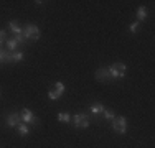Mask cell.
Masks as SVG:
<instances>
[{
    "instance_id": "cell-13",
    "label": "cell",
    "mask_w": 155,
    "mask_h": 148,
    "mask_svg": "<svg viewBox=\"0 0 155 148\" xmlns=\"http://www.w3.org/2000/svg\"><path fill=\"white\" fill-rule=\"evenodd\" d=\"M5 43H7V48H8V51H15V50H17V46L20 44V43H18L15 38H10V40H7Z\"/></svg>"
},
{
    "instance_id": "cell-6",
    "label": "cell",
    "mask_w": 155,
    "mask_h": 148,
    "mask_svg": "<svg viewBox=\"0 0 155 148\" xmlns=\"http://www.w3.org/2000/svg\"><path fill=\"white\" fill-rule=\"evenodd\" d=\"M20 118H21V122L23 124H27V125H38V118H36L35 115H33V112L30 109H21V112H20Z\"/></svg>"
},
{
    "instance_id": "cell-2",
    "label": "cell",
    "mask_w": 155,
    "mask_h": 148,
    "mask_svg": "<svg viewBox=\"0 0 155 148\" xmlns=\"http://www.w3.org/2000/svg\"><path fill=\"white\" fill-rule=\"evenodd\" d=\"M23 36L25 40H31V41H38L40 36H41V31L36 27L35 23H27L23 27Z\"/></svg>"
},
{
    "instance_id": "cell-10",
    "label": "cell",
    "mask_w": 155,
    "mask_h": 148,
    "mask_svg": "<svg viewBox=\"0 0 155 148\" xmlns=\"http://www.w3.org/2000/svg\"><path fill=\"white\" fill-rule=\"evenodd\" d=\"M106 107L102 105L101 102H96V104H91V107H89V112L93 114V115H101L102 114V110H104Z\"/></svg>"
},
{
    "instance_id": "cell-9",
    "label": "cell",
    "mask_w": 155,
    "mask_h": 148,
    "mask_svg": "<svg viewBox=\"0 0 155 148\" xmlns=\"http://www.w3.org/2000/svg\"><path fill=\"white\" fill-rule=\"evenodd\" d=\"M94 77L99 81V82H110V76L107 72V68H99L97 71H96Z\"/></svg>"
},
{
    "instance_id": "cell-5",
    "label": "cell",
    "mask_w": 155,
    "mask_h": 148,
    "mask_svg": "<svg viewBox=\"0 0 155 148\" xmlns=\"http://www.w3.org/2000/svg\"><path fill=\"white\" fill-rule=\"evenodd\" d=\"M73 125L74 128H87L89 127V115L87 114H74L73 115Z\"/></svg>"
},
{
    "instance_id": "cell-14",
    "label": "cell",
    "mask_w": 155,
    "mask_h": 148,
    "mask_svg": "<svg viewBox=\"0 0 155 148\" xmlns=\"http://www.w3.org/2000/svg\"><path fill=\"white\" fill-rule=\"evenodd\" d=\"M102 117L106 118V120H114V117H116V114L112 112V110H109V109H104L102 110V114H101Z\"/></svg>"
},
{
    "instance_id": "cell-12",
    "label": "cell",
    "mask_w": 155,
    "mask_h": 148,
    "mask_svg": "<svg viewBox=\"0 0 155 148\" xmlns=\"http://www.w3.org/2000/svg\"><path fill=\"white\" fill-rule=\"evenodd\" d=\"M15 128L18 130V133H20L21 137H28V135H30V127H28L27 124H23V122H20Z\"/></svg>"
},
{
    "instance_id": "cell-4",
    "label": "cell",
    "mask_w": 155,
    "mask_h": 148,
    "mask_svg": "<svg viewBox=\"0 0 155 148\" xmlns=\"http://www.w3.org/2000/svg\"><path fill=\"white\" fill-rule=\"evenodd\" d=\"M54 89H51V91H48V99L50 101H58V99L61 97L63 94H64L66 91V86L61 82V81H56V82L53 84Z\"/></svg>"
},
{
    "instance_id": "cell-11",
    "label": "cell",
    "mask_w": 155,
    "mask_h": 148,
    "mask_svg": "<svg viewBox=\"0 0 155 148\" xmlns=\"http://www.w3.org/2000/svg\"><path fill=\"white\" fill-rule=\"evenodd\" d=\"M147 15H149V10H147L145 7H139L137 8V21L139 23H142V21H145L147 18H149Z\"/></svg>"
},
{
    "instance_id": "cell-3",
    "label": "cell",
    "mask_w": 155,
    "mask_h": 148,
    "mask_svg": "<svg viewBox=\"0 0 155 148\" xmlns=\"http://www.w3.org/2000/svg\"><path fill=\"white\" fill-rule=\"evenodd\" d=\"M112 122V130L116 133H120V135H124L125 132H127V118H125L124 115H119V117H114Z\"/></svg>"
},
{
    "instance_id": "cell-15",
    "label": "cell",
    "mask_w": 155,
    "mask_h": 148,
    "mask_svg": "<svg viewBox=\"0 0 155 148\" xmlns=\"http://www.w3.org/2000/svg\"><path fill=\"white\" fill-rule=\"evenodd\" d=\"M58 122L69 124V122H71V115H69V114H58Z\"/></svg>"
},
{
    "instance_id": "cell-1",
    "label": "cell",
    "mask_w": 155,
    "mask_h": 148,
    "mask_svg": "<svg viewBox=\"0 0 155 148\" xmlns=\"http://www.w3.org/2000/svg\"><path fill=\"white\" fill-rule=\"evenodd\" d=\"M125 71H127V66L124 63H112L107 68V72L110 76V81H117V79H124L125 77Z\"/></svg>"
},
{
    "instance_id": "cell-16",
    "label": "cell",
    "mask_w": 155,
    "mask_h": 148,
    "mask_svg": "<svg viewBox=\"0 0 155 148\" xmlns=\"http://www.w3.org/2000/svg\"><path fill=\"white\" fill-rule=\"evenodd\" d=\"M139 21H134V23H130L129 25V31L132 33V35H134V33H137V30H139Z\"/></svg>"
},
{
    "instance_id": "cell-18",
    "label": "cell",
    "mask_w": 155,
    "mask_h": 148,
    "mask_svg": "<svg viewBox=\"0 0 155 148\" xmlns=\"http://www.w3.org/2000/svg\"><path fill=\"white\" fill-rule=\"evenodd\" d=\"M5 51H2V50H0V63H5Z\"/></svg>"
},
{
    "instance_id": "cell-7",
    "label": "cell",
    "mask_w": 155,
    "mask_h": 148,
    "mask_svg": "<svg viewBox=\"0 0 155 148\" xmlns=\"http://www.w3.org/2000/svg\"><path fill=\"white\" fill-rule=\"evenodd\" d=\"M20 122H21V118H20V114L18 112H12V114H8V115L5 117V125L8 128H15Z\"/></svg>"
},
{
    "instance_id": "cell-17",
    "label": "cell",
    "mask_w": 155,
    "mask_h": 148,
    "mask_svg": "<svg viewBox=\"0 0 155 148\" xmlns=\"http://www.w3.org/2000/svg\"><path fill=\"white\" fill-rule=\"evenodd\" d=\"M5 36H7L5 30H0V46H2L3 43H5Z\"/></svg>"
},
{
    "instance_id": "cell-8",
    "label": "cell",
    "mask_w": 155,
    "mask_h": 148,
    "mask_svg": "<svg viewBox=\"0 0 155 148\" xmlns=\"http://www.w3.org/2000/svg\"><path fill=\"white\" fill-rule=\"evenodd\" d=\"M25 58L23 51H8V53L5 54V63H20L21 59Z\"/></svg>"
}]
</instances>
